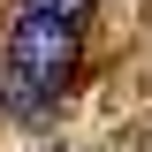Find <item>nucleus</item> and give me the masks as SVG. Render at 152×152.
<instances>
[{
	"label": "nucleus",
	"instance_id": "nucleus-2",
	"mask_svg": "<svg viewBox=\"0 0 152 152\" xmlns=\"http://www.w3.org/2000/svg\"><path fill=\"white\" fill-rule=\"evenodd\" d=\"M23 8H38V15H53V23H69V31H84V15H91L99 0H23Z\"/></svg>",
	"mask_w": 152,
	"mask_h": 152
},
{
	"label": "nucleus",
	"instance_id": "nucleus-1",
	"mask_svg": "<svg viewBox=\"0 0 152 152\" xmlns=\"http://www.w3.org/2000/svg\"><path fill=\"white\" fill-rule=\"evenodd\" d=\"M69 84H76V31L53 23V15H38V8H23L15 31H8V53H0V107L31 122Z\"/></svg>",
	"mask_w": 152,
	"mask_h": 152
}]
</instances>
